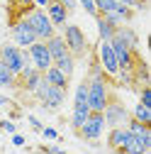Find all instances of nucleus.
I'll return each mask as SVG.
<instances>
[{"mask_svg":"<svg viewBox=\"0 0 151 154\" xmlns=\"http://www.w3.org/2000/svg\"><path fill=\"white\" fill-rule=\"evenodd\" d=\"M34 42H37V34H34L32 25L27 22V17H22V20L12 22V44L27 49V47H29V44H34Z\"/></svg>","mask_w":151,"mask_h":154,"instance_id":"0eeeda50","label":"nucleus"},{"mask_svg":"<svg viewBox=\"0 0 151 154\" xmlns=\"http://www.w3.org/2000/svg\"><path fill=\"white\" fill-rule=\"evenodd\" d=\"M98 59H100V69L105 71V76H117L120 73V64H117V56L112 51V44L110 42H100L98 47Z\"/></svg>","mask_w":151,"mask_h":154,"instance_id":"1a4fd4ad","label":"nucleus"},{"mask_svg":"<svg viewBox=\"0 0 151 154\" xmlns=\"http://www.w3.org/2000/svg\"><path fill=\"white\" fill-rule=\"evenodd\" d=\"M44 12H46V17L51 20V25L54 27H64L66 22H68V8L64 5V3H59V0H49L46 3V8H44Z\"/></svg>","mask_w":151,"mask_h":154,"instance_id":"9d476101","label":"nucleus"},{"mask_svg":"<svg viewBox=\"0 0 151 154\" xmlns=\"http://www.w3.org/2000/svg\"><path fill=\"white\" fill-rule=\"evenodd\" d=\"M42 134H44V140H59V132L54 127H42Z\"/></svg>","mask_w":151,"mask_h":154,"instance_id":"a878e982","label":"nucleus"},{"mask_svg":"<svg viewBox=\"0 0 151 154\" xmlns=\"http://www.w3.org/2000/svg\"><path fill=\"white\" fill-rule=\"evenodd\" d=\"M90 115V105L88 103H73V112H71V127L78 130Z\"/></svg>","mask_w":151,"mask_h":154,"instance_id":"4468645a","label":"nucleus"},{"mask_svg":"<svg viewBox=\"0 0 151 154\" xmlns=\"http://www.w3.org/2000/svg\"><path fill=\"white\" fill-rule=\"evenodd\" d=\"M139 103H144V105H149V108H151V88H146V86H144V88L139 91Z\"/></svg>","mask_w":151,"mask_h":154,"instance_id":"b1692460","label":"nucleus"},{"mask_svg":"<svg viewBox=\"0 0 151 154\" xmlns=\"http://www.w3.org/2000/svg\"><path fill=\"white\" fill-rule=\"evenodd\" d=\"M27 22L32 25V29H34V34H37L39 42H46L51 34H56V27L51 25V20L46 17V12L42 8H32L27 12Z\"/></svg>","mask_w":151,"mask_h":154,"instance_id":"20e7f679","label":"nucleus"},{"mask_svg":"<svg viewBox=\"0 0 151 154\" xmlns=\"http://www.w3.org/2000/svg\"><path fill=\"white\" fill-rule=\"evenodd\" d=\"M0 130H3V132H10V134H15L17 125H15L12 120H0Z\"/></svg>","mask_w":151,"mask_h":154,"instance_id":"393cba45","label":"nucleus"},{"mask_svg":"<svg viewBox=\"0 0 151 154\" xmlns=\"http://www.w3.org/2000/svg\"><path fill=\"white\" fill-rule=\"evenodd\" d=\"M112 154H127L124 149H112Z\"/></svg>","mask_w":151,"mask_h":154,"instance_id":"473e14b6","label":"nucleus"},{"mask_svg":"<svg viewBox=\"0 0 151 154\" xmlns=\"http://www.w3.org/2000/svg\"><path fill=\"white\" fill-rule=\"evenodd\" d=\"M42 79H44L46 83H51V86H56V88H64V91L68 88V81H71L68 76H66V73H61V71L56 69L54 64H51V66H49V69H46V71L42 73Z\"/></svg>","mask_w":151,"mask_h":154,"instance_id":"9b49d317","label":"nucleus"},{"mask_svg":"<svg viewBox=\"0 0 151 154\" xmlns=\"http://www.w3.org/2000/svg\"><path fill=\"white\" fill-rule=\"evenodd\" d=\"M0 132H3V130H0Z\"/></svg>","mask_w":151,"mask_h":154,"instance_id":"72a5a7b5","label":"nucleus"},{"mask_svg":"<svg viewBox=\"0 0 151 154\" xmlns=\"http://www.w3.org/2000/svg\"><path fill=\"white\" fill-rule=\"evenodd\" d=\"M0 61H3V64H5L15 76L20 73L25 66H32L27 49L17 47V44H3V47H0Z\"/></svg>","mask_w":151,"mask_h":154,"instance_id":"f03ea898","label":"nucleus"},{"mask_svg":"<svg viewBox=\"0 0 151 154\" xmlns=\"http://www.w3.org/2000/svg\"><path fill=\"white\" fill-rule=\"evenodd\" d=\"M27 54H29V61H32V66L37 69V71H46L54 61H51V54H49V49H46V44L44 42H39L37 39L34 44H29L27 47Z\"/></svg>","mask_w":151,"mask_h":154,"instance_id":"6e6552de","label":"nucleus"},{"mask_svg":"<svg viewBox=\"0 0 151 154\" xmlns=\"http://www.w3.org/2000/svg\"><path fill=\"white\" fill-rule=\"evenodd\" d=\"M127 137H129V130L127 127H112L110 130V137H107V144L112 149H122L124 142H127Z\"/></svg>","mask_w":151,"mask_h":154,"instance_id":"2eb2a0df","label":"nucleus"},{"mask_svg":"<svg viewBox=\"0 0 151 154\" xmlns=\"http://www.w3.org/2000/svg\"><path fill=\"white\" fill-rule=\"evenodd\" d=\"M32 95H34V98L42 103V108L49 110V112L59 110V108L64 105V100H66V91H64V88H56V86H51V83H46L44 79H42V83L37 86V91H34Z\"/></svg>","mask_w":151,"mask_h":154,"instance_id":"f257e3e1","label":"nucleus"},{"mask_svg":"<svg viewBox=\"0 0 151 154\" xmlns=\"http://www.w3.org/2000/svg\"><path fill=\"white\" fill-rule=\"evenodd\" d=\"M120 5H127V8H139V10H144L146 8V0H117Z\"/></svg>","mask_w":151,"mask_h":154,"instance_id":"5701e85b","label":"nucleus"},{"mask_svg":"<svg viewBox=\"0 0 151 154\" xmlns=\"http://www.w3.org/2000/svg\"><path fill=\"white\" fill-rule=\"evenodd\" d=\"M112 37L122 39V42H124L127 47H132V49H137V44H139V39H137V32L132 29V27H124V25H122V27H117Z\"/></svg>","mask_w":151,"mask_h":154,"instance_id":"dca6fc26","label":"nucleus"},{"mask_svg":"<svg viewBox=\"0 0 151 154\" xmlns=\"http://www.w3.org/2000/svg\"><path fill=\"white\" fill-rule=\"evenodd\" d=\"M32 3H34V8H42V10H44V8H46V3H49V0H32Z\"/></svg>","mask_w":151,"mask_h":154,"instance_id":"2f4dec72","label":"nucleus"},{"mask_svg":"<svg viewBox=\"0 0 151 154\" xmlns=\"http://www.w3.org/2000/svg\"><path fill=\"white\" fill-rule=\"evenodd\" d=\"M102 118H105V125L107 127H124L132 115H129V110L120 100H110L105 105V110H102Z\"/></svg>","mask_w":151,"mask_h":154,"instance_id":"39448f33","label":"nucleus"},{"mask_svg":"<svg viewBox=\"0 0 151 154\" xmlns=\"http://www.w3.org/2000/svg\"><path fill=\"white\" fill-rule=\"evenodd\" d=\"M64 42H66V47H68V51L73 54V59H78V56H85V51H88V39H85V34H83V29L78 27V25H64Z\"/></svg>","mask_w":151,"mask_h":154,"instance_id":"7ed1b4c3","label":"nucleus"},{"mask_svg":"<svg viewBox=\"0 0 151 154\" xmlns=\"http://www.w3.org/2000/svg\"><path fill=\"white\" fill-rule=\"evenodd\" d=\"M44 44H46V49H49V54H51V61H56L59 56L68 54V47H66V42H64L61 34H51Z\"/></svg>","mask_w":151,"mask_h":154,"instance_id":"ddd939ff","label":"nucleus"},{"mask_svg":"<svg viewBox=\"0 0 151 154\" xmlns=\"http://www.w3.org/2000/svg\"><path fill=\"white\" fill-rule=\"evenodd\" d=\"M12 144H15V147H22V144H25V137L15 132V134H12Z\"/></svg>","mask_w":151,"mask_h":154,"instance_id":"c85d7f7f","label":"nucleus"},{"mask_svg":"<svg viewBox=\"0 0 151 154\" xmlns=\"http://www.w3.org/2000/svg\"><path fill=\"white\" fill-rule=\"evenodd\" d=\"M5 105H12V100L7 98V95H0V108H5Z\"/></svg>","mask_w":151,"mask_h":154,"instance_id":"7c9ffc66","label":"nucleus"},{"mask_svg":"<svg viewBox=\"0 0 151 154\" xmlns=\"http://www.w3.org/2000/svg\"><path fill=\"white\" fill-rule=\"evenodd\" d=\"M127 130H129L132 134H137V137L144 142V147H146V149H151V127H149V125H144V122H137V120H132V118H129V122H127Z\"/></svg>","mask_w":151,"mask_h":154,"instance_id":"f8f14e48","label":"nucleus"},{"mask_svg":"<svg viewBox=\"0 0 151 154\" xmlns=\"http://www.w3.org/2000/svg\"><path fill=\"white\" fill-rule=\"evenodd\" d=\"M95 22H98V34H100V42H110L112 34H115V27H112L102 15H95Z\"/></svg>","mask_w":151,"mask_h":154,"instance_id":"a211bd4d","label":"nucleus"},{"mask_svg":"<svg viewBox=\"0 0 151 154\" xmlns=\"http://www.w3.org/2000/svg\"><path fill=\"white\" fill-rule=\"evenodd\" d=\"M132 120L144 122V125H151V108L144 105V103H137L134 110H132Z\"/></svg>","mask_w":151,"mask_h":154,"instance_id":"6ab92c4d","label":"nucleus"},{"mask_svg":"<svg viewBox=\"0 0 151 154\" xmlns=\"http://www.w3.org/2000/svg\"><path fill=\"white\" fill-rule=\"evenodd\" d=\"M59 3H64V5L68 8V12H73L76 8H78V3H76V0H59Z\"/></svg>","mask_w":151,"mask_h":154,"instance_id":"c756f323","label":"nucleus"},{"mask_svg":"<svg viewBox=\"0 0 151 154\" xmlns=\"http://www.w3.org/2000/svg\"><path fill=\"white\" fill-rule=\"evenodd\" d=\"M42 152L44 154H66L61 147H56V144H49V147H42Z\"/></svg>","mask_w":151,"mask_h":154,"instance_id":"bb28decb","label":"nucleus"},{"mask_svg":"<svg viewBox=\"0 0 151 154\" xmlns=\"http://www.w3.org/2000/svg\"><path fill=\"white\" fill-rule=\"evenodd\" d=\"M95 3V10H98V15H107V12H112L120 3L117 0H93Z\"/></svg>","mask_w":151,"mask_h":154,"instance_id":"412c9836","label":"nucleus"},{"mask_svg":"<svg viewBox=\"0 0 151 154\" xmlns=\"http://www.w3.org/2000/svg\"><path fill=\"white\" fill-rule=\"evenodd\" d=\"M15 81H17V76H15L3 61H0V88H12Z\"/></svg>","mask_w":151,"mask_h":154,"instance_id":"aec40b11","label":"nucleus"},{"mask_svg":"<svg viewBox=\"0 0 151 154\" xmlns=\"http://www.w3.org/2000/svg\"><path fill=\"white\" fill-rule=\"evenodd\" d=\"M54 66L59 69L61 73H66L68 79H71V76H73V71H76V59H73V54L68 51V54H64V56H59V59L54 61Z\"/></svg>","mask_w":151,"mask_h":154,"instance_id":"f3484780","label":"nucleus"},{"mask_svg":"<svg viewBox=\"0 0 151 154\" xmlns=\"http://www.w3.org/2000/svg\"><path fill=\"white\" fill-rule=\"evenodd\" d=\"M27 120H29V125H32V127H34L37 132H42V127H44V125H42L39 120H37V118H34V115H29V118H27Z\"/></svg>","mask_w":151,"mask_h":154,"instance_id":"cd10ccee","label":"nucleus"},{"mask_svg":"<svg viewBox=\"0 0 151 154\" xmlns=\"http://www.w3.org/2000/svg\"><path fill=\"white\" fill-rule=\"evenodd\" d=\"M76 3H78V5H81V8H83L88 15H90V17H95V15H98V10H95V3H93V0H76Z\"/></svg>","mask_w":151,"mask_h":154,"instance_id":"4be33fe9","label":"nucleus"},{"mask_svg":"<svg viewBox=\"0 0 151 154\" xmlns=\"http://www.w3.org/2000/svg\"><path fill=\"white\" fill-rule=\"evenodd\" d=\"M105 127H107V125H105L102 112H90V115H88V120L78 127V134H81L83 140H88V142H98Z\"/></svg>","mask_w":151,"mask_h":154,"instance_id":"423d86ee","label":"nucleus"}]
</instances>
